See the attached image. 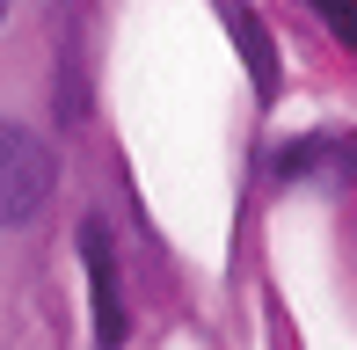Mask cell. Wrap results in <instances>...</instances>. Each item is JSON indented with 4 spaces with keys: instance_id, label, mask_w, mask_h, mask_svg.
Returning <instances> with one entry per match:
<instances>
[{
    "instance_id": "obj_4",
    "label": "cell",
    "mask_w": 357,
    "mask_h": 350,
    "mask_svg": "<svg viewBox=\"0 0 357 350\" xmlns=\"http://www.w3.org/2000/svg\"><path fill=\"white\" fill-rule=\"evenodd\" d=\"M306 8H314V15H321V22H328V29H335V37H343V44H350V52H357V0H306Z\"/></svg>"
},
{
    "instance_id": "obj_2",
    "label": "cell",
    "mask_w": 357,
    "mask_h": 350,
    "mask_svg": "<svg viewBox=\"0 0 357 350\" xmlns=\"http://www.w3.org/2000/svg\"><path fill=\"white\" fill-rule=\"evenodd\" d=\"M80 270H88V307H95V343L117 350L132 336V314H124V292H117V241H109L102 219H80Z\"/></svg>"
},
{
    "instance_id": "obj_3",
    "label": "cell",
    "mask_w": 357,
    "mask_h": 350,
    "mask_svg": "<svg viewBox=\"0 0 357 350\" xmlns=\"http://www.w3.org/2000/svg\"><path fill=\"white\" fill-rule=\"evenodd\" d=\"M212 8L226 15V29H234V44H241V59H248V81H255V95H278V44H270V29L255 22L241 0H212Z\"/></svg>"
},
{
    "instance_id": "obj_1",
    "label": "cell",
    "mask_w": 357,
    "mask_h": 350,
    "mask_svg": "<svg viewBox=\"0 0 357 350\" xmlns=\"http://www.w3.org/2000/svg\"><path fill=\"white\" fill-rule=\"evenodd\" d=\"M59 190V153L44 132L0 117V227H29Z\"/></svg>"
},
{
    "instance_id": "obj_5",
    "label": "cell",
    "mask_w": 357,
    "mask_h": 350,
    "mask_svg": "<svg viewBox=\"0 0 357 350\" xmlns=\"http://www.w3.org/2000/svg\"><path fill=\"white\" fill-rule=\"evenodd\" d=\"M8 8H15V0H0V22H8Z\"/></svg>"
}]
</instances>
